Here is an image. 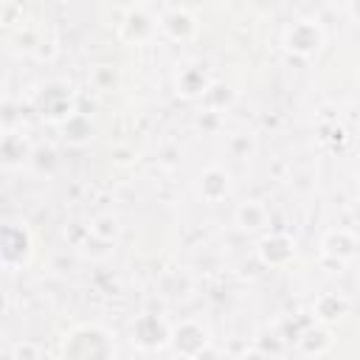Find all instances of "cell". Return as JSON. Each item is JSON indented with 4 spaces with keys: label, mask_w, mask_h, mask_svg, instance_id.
Segmentation results:
<instances>
[{
    "label": "cell",
    "mask_w": 360,
    "mask_h": 360,
    "mask_svg": "<svg viewBox=\"0 0 360 360\" xmlns=\"http://www.w3.org/2000/svg\"><path fill=\"white\" fill-rule=\"evenodd\" d=\"M34 110L39 112V118H45L51 124H65L70 115H76V96H73V90L68 84L48 82L45 87L37 90Z\"/></svg>",
    "instance_id": "obj_3"
},
{
    "label": "cell",
    "mask_w": 360,
    "mask_h": 360,
    "mask_svg": "<svg viewBox=\"0 0 360 360\" xmlns=\"http://www.w3.org/2000/svg\"><path fill=\"white\" fill-rule=\"evenodd\" d=\"M169 332L172 326L166 323V318L155 312H141L129 321V340L143 352H158L169 346Z\"/></svg>",
    "instance_id": "obj_5"
},
{
    "label": "cell",
    "mask_w": 360,
    "mask_h": 360,
    "mask_svg": "<svg viewBox=\"0 0 360 360\" xmlns=\"http://www.w3.org/2000/svg\"><path fill=\"white\" fill-rule=\"evenodd\" d=\"M197 191H200V197L205 202H219L231 191V174L222 166H208L197 177Z\"/></svg>",
    "instance_id": "obj_11"
},
{
    "label": "cell",
    "mask_w": 360,
    "mask_h": 360,
    "mask_svg": "<svg viewBox=\"0 0 360 360\" xmlns=\"http://www.w3.org/2000/svg\"><path fill=\"white\" fill-rule=\"evenodd\" d=\"M295 343L304 354H323L332 346V332L326 326H309L301 332V338Z\"/></svg>",
    "instance_id": "obj_15"
},
{
    "label": "cell",
    "mask_w": 360,
    "mask_h": 360,
    "mask_svg": "<svg viewBox=\"0 0 360 360\" xmlns=\"http://www.w3.org/2000/svg\"><path fill=\"white\" fill-rule=\"evenodd\" d=\"M59 360H115V340L98 323H79L65 332Z\"/></svg>",
    "instance_id": "obj_1"
},
{
    "label": "cell",
    "mask_w": 360,
    "mask_h": 360,
    "mask_svg": "<svg viewBox=\"0 0 360 360\" xmlns=\"http://www.w3.org/2000/svg\"><path fill=\"white\" fill-rule=\"evenodd\" d=\"M174 90L183 98H202L211 90V73L200 59H186L174 70Z\"/></svg>",
    "instance_id": "obj_7"
},
{
    "label": "cell",
    "mask_w": 360,
    "mask_h": 360,
    "mask_svg": "<svg viewBox=\"0 0 360 360\" xmlns=\"http://www.w3.org/2000/svg\"><path fill=\"white\" fill-rule=\"evenodd\" d=\"M155 17H158V28H160L163 37H169L172 42H188V39L197 37V31H200L197 17H194L188 8H180V6H166V8H160Z\"/></svg>",
    "instance_id": "obj_8"
},
{
    "label": "cell",
    "mask_w": 360,
    "mask_h": 360,
    "mask_svg": "<svg viewBox=\"0 0 360 360\" xmlns=\"http://www.w3.org/2000/svg\"><path fill=\"white\" fill-rule=\"evenodd\" d=\"M343 315H349V298L338 295V292H323L315 301V318L323 323H335Z\"/></svg>",
    "instance_id": "obj_14"
},
{
    "label": "cell",
    "mask_w": 360,
    "mask_h": 360,
    "mask_svg": "<svg viewBox=\"0 0 360 360\" xmlns=\"http://www.w3.org/2000/svg\"><path fill=\"white\" fill-rule=\"evenodd\" d=\"M321 253H323L326 259L338 262V264H346V262H352L354 253H357V239H354V233H352L349 228H332V231H326L323 239H321Z\"/></svg>",
    "instance_id": "obj_9"
},
{
    "label": "cell",
    "mask_w": 360,
    "mask_h": 360,
    "mask_svg": "<svg viewBox=\"0 0 360 360\" xmlns=\"http://www.w3.org/2000/svg\"><path fill=\"white\" fill-rule=\"evenodd\" d=\"M239 360H273V354H267L264 349H250V352H245Z\"/></svg>",
    "instance_id": "obj_18"
},
{
    "label": "cell",
    "mask_w": 360,
    "mask_h": 360,
    "mask_svg": "<svg viewBox=\"0 0 360 360\" xmlns=\"http://www.w3.org/2000/svg\"><path fill=\"white\" fill-rule=\"evenodd\" d=\"M31 233L22 222H0V264L3 267H22L31 259Z\"/></svg>",
    "instance_id": "obj_4"
},
{
    "label": "cell",
    "mask_w": 360,
    "mask_h": 360,
    "mask_svg": "<svg viewBox=\"0 0 360 360\" xmlns=\"http://www.w3.org/2000/svg\"><path fill=\"white\" fill-rule=\"evenodd\" d=\"M90 236L93 239H98V242H112L115 236H118V219L112 217V214H101V217H96L93 222H90Z\"/></svg>",
    "instance_id": "obj_17"
},
{
    "label": "cell",
    "mask_w": 360,
    "mask_h": 360,
    "mask_svg": "<svg viewBox=\"0 0 360 360\" xmlns=\"http://www.w3.org/2000/svg\"><path fill=\"white\" fill-rule=\"evenodd\" d=\"M256 250L267 267H284L295 256V242L287 233H264Z\"/></svg>",
    "instance_id": "obj_10"
},
{
    "label": "cell",
    "mask_w": 360,
    "mask_h": 360,
    "mask_svg": "<svg viewBox=\"0 0 360 360\" xmlns=\"http://www.w3.org/2000/svg\"><path fill=\"white\" fill-rule=\"evenodd\" d=\"M158 31V17L149 14V8H129L121 22V37L127 42H143Z\"/></svg>",
    "instance_id": "obj_12"
},
{
    "label": "cell",
    "mask_w": 360,
    "mask_h": 360,
    "mask_svg": "<svg viewBox=\"0 0 360 360\" xmlns=\"http://www.w3.org/2000/svg\"><path fill=\"white\" fill-rule=\"evenodd\" d=\"M208 343H211L208 329H205L200 321H191V318L180 321V323L172 326V332H169V346H172V352L180 354V357H186V360H197V357L208 349Z\"/></svg>",
    "instance_id": "obj_6"
},
{
    "label": "cell",
    "mask_w": 360,
    "mask_h": 360,
    "mask_svg": "<svg viewBox=\"0 0 360 360\" xmlns=\"http://www.w3.org/2000/svg\"><path fill=\"white\" fill-rule=\"evenodd\" d=\"M62 129H65V138H68L70 143H87V141L93 138V124H90V118L82 115V112L70 115V118L62 124Z\"/></svg>",
    "instance_id": "obj_16"
},
{
    "label": "cell",
    "mask_w": 360,
    "mask_h": 360,
    "mask_svg": "<svg viewBox=\"0 0 360 360\" xmlns=\"http://www.w3.org/2000/svg\"><path fill=\"white\" fill-rule=\"evenodd\" d=\"M3 118H6V104H3V98H0V124H3Z\"/></svg>",
    "instance_id": "obj_19"
},
{
    "label": "cell",
    "mask_w": 360,
    "mask_h": 360,
    "mask_svg": "<svg viewBox=\"0 0 360 360\" xmlns=\"http://www.w3.org/2000/svg\"><path fill=\"white\" fill-rule=\"evenodd\" d=\"M233 222L245 231V233H256L262 228H267V208L259 200H242L233 211Z\"/></svg>",
    "instance_id": "obj_13"
},
{
    "label": "cell",
    "mask_w": 360,
    "mask_h": 360,
    "mask_svg": "<svg viewBox=\"0 0 360 360\" xmlns=\"http://www.w3.org/2000/svg\"><path fill=\"white\" fill-rule=\"evenodd\" d=\"M281 42H284V51L287 53H292L298 59H312L326 45V31H323V25L318 20L304 17V20H295V22L287 25Z\"/></svg>",
    "instance_id": "obj_2"
}]
</instances>
